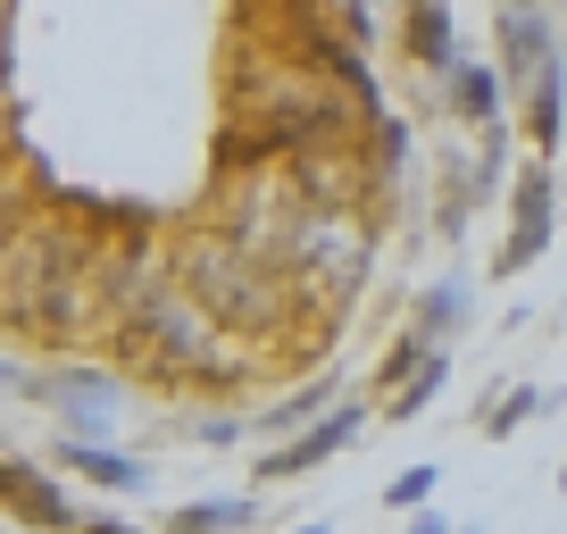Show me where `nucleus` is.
<instances>
[{"label":"nucleus","instance_id":"1","mask_svg":"<svg viewBox=\"0 0 567 534\" xmlns=\"http://www.w3.org/2000/svg\"><path fill=\"white\" fill-rule=\"evenodd\" d=\"M51 401H59V427H68V443H109V434L125 427V392L109 384V376H59Z\"/></svg>","mask_w":567,"mask_h":534},{"label":"nucleus","instance_id":"2","mask_svg":"<svg viewBox=\"0 0 567 534\" xmlns=\"http://www.w3.org/2000/svg\"><path fill=\"white\" fill-rule=\"evenodd\" d=\"M359 418H368V410H359V401H342V410L326 418V427H309V434H292V443H276V460H259V484L309 476V468H318V460H334V451H342V443H351V434H359Z\"/></svg>","mask_w":567,"mask_h":534},{"label":"nucleus","instance_id":"3","mask_svg":"<svg viewBox=\"0 0 567 534\" xmlns=\"http://www.w3.org/2000/svg\"><path fill=\"white\" fill-rule=\"evenodd\" d=\"M543 243H550V184L526 176V184H517V209H509V250H501V267L543 259Z\"/></svg>","mask_w":567,"mask_h":534},{"label":"nucleus","instance_id":"4","mask_svg":"<svg viewBox=\"0 0 567 534\" xmlns=\"http://www.w3.org/2000/svg\"><path fill=\"white\" fill-rule=\"evenodd\" d=\"M59 468L109 484V493H142V484H151V460H125V451H109V443H59Z\"/></svg>","mask_w":567,"mask_h":534},{"label":"nucleus","instance_id":"5","mask_svg":"<svg viewBox=\"0 0 567 534\" xmlns=\"http://www.w3.org/2000/svg\"><path fill=\"white\" fill-rule=\"evenodd\" d=\"M9 501H18V517H42V526L84 534V510H75L59 484H42V476H34V460H9Z\"/></svg>","mask_w":567,"mask_h":534},{"label":"nucleus","instance_id":"6","mask_svg":"<svg viewBox=\"0 0 567 534\" xmlns=\"http://www.w3.org/2000/svg\"><path fill=\"white\" fill-rule=\"evenodd\" d=\"M167 526H176V534H234V526H250V501H243V493H226V501H184Z\"/></svg>","mask_w":567,"mask_h":534},{"label":"nucleus","instance_id":"7","mask_svg":"<svg viewBox=\"0 0 567 534\" xmlns=\"http://www.w3.org/2000/svg\"><path fill=\"white\" fill-rule=\"evenodd\" d=\"M409 42L425 51V68H451V9H409Z\"/></svg>","mask_w":567,"mask_h":534},{"label":"nucleus","instance_id":"8","mask_svg":"<svg viewBox=\"0 0 567 534\" xmlns=\"http://www.w3.org/2000/svg\"><path fill=\"white\" fill-rule=\"evenodd\" d=\"M460 109H467L476 125H493V117H501V84H493L484 68H467V59H460Z\"/></svg>","mask_w":567,"mask_h":534},{"label":"nucleus","instance_id":"9","mask_svg":"<svg viewBox=\"0 0 567 534\" xmlns=\"http://www.w3.org/2000/svg\"><path fill=\"white\" fill-rule=\"evenodd\" d=\"M326 392H334V384H309V392H292V401H276V410L259 418V434H292L301 418H318V410H326Z\"/></svg>","mask_w":567,"mask_h":534},{"label":"nucleus","instance_id":"10","mask_svg":"<svg viewBox=\"0 0 567 534\" xmlns=\"http://www.w3.org/2000/svg\"><path fill=\"white\" fill-rule=\"evenodd\" d=\"M434 384H443V359H425V368H417V376H409V384H401V401H392V418H417L425 401H434Z\"/></svg>","mask_w":567,"mask_h":534},{"label":"nucleus","instance_id":"11","mask_svg":"<svg viewBox=\"0 0 567 534\" xmlns=\"http://www.w3.org/2000/svg\"><path fill=\"white\" fill-rule=\"evenodd\" d=\"M526 418H543V392H509V401H501V410L484 418V434H517Z\"/></svg>","mask_w":567,"mask_h":534},{"label":"nucleus","instance_id":"12","mask_svg":"<svg viewBox=\"0 0 567 534\" xmlns=\"http://www.w3.org/2000/svg\"><path fill=\"white\" fill-rule=\"evenodd\" d=\"M425 493H434V468H409V476H392V510H425Z\"/></svg>","mask_w":567,"mask_h":534},{"label":"nucleus","instance_id":"13","mask_svg":"<svg viewBox=\"0 0 567 534\" xmlns=\"http://www.w3.org/2000/svg\"><path fill=\"white\" fill-rule=\"evenodd\" d=\"M409 534H451V517H434V510H417V517H409Z\"/></svg>","mask_w":567,"mask_h":534},{"label":"nucleus","instance_id":"14","mask_svg":"<svg viewBox=\"0 0 567 534\" xmlns=\"http://www.w3.org/2000/svg\"><path fill=\"white\" fill-rule=\"evenodd\" d=\"M84 534H134V526H117V517H84Z\"/></svg>","mask_w":567,"mask_h":534},{"label":"nucleus","instance_id":"15","mask_svg":"<svg viewBox=\"0 0 567 534\" xmlns=\"http://www.w3.org/2000/svg\"><path fill=\"white\" fill-rule=\"evenodd\" d=\"M559 484H567V468H559Z\"/></svg>","mask_w":567,"mask_h":534}]
</instances>
